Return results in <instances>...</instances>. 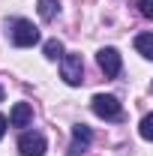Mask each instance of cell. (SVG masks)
Listing matches in <instances>:
<instances>
[{"instance_id": "obj_11", "label": "cell", "mask_w": 153, "mask_h": 156, "mask_svg": "<svg viewBox=\"0 0 153 156\" xmlns=\"http://www.w3.org/2000/svg\"><path fill=\"white\" fill-rule=\"evenodd\" d=\"M138 132H141V138H144V141H150V138H153V117H150V114L141 120V129H138Z\"/></svg>"}, {"instance_id": "obj_8", "label": "cell", "mask_w": 153, "mask_h": 156, "mask_svg": "<svg viewBox=\"0 0 153 156\" xmlns=\"http://www.w3.org/2000/svg\"><path fill=\"white\" fill-rule=\"evenodd\" d=\"M57 12H60L57 0H39V18H42V21H54Z\"/></svg>"}, {"instance_id": "obj_7", "label": "cell", "mask_w": 153, "mask_h": 156, "mask_svg": "<svg viewBox=\"0 0 153 156\" xmlns=\"http://www.w3.org/2000/svg\"><path fill=\"white\" fill-rule=\"evenodd\" d=\"M135 48H138V54L144 60L153 57V33H138L135 36Z\"/></svg>"}, {"instance_id": "obj_6", "label": "cell", "mask_w": 153, "mask_h": 156, "mask_svg": "<svg viewBox=\"0 0 153 156\" xmlns=\"http://www.w3.org/2000/svg\"><path fill=\"white\" fill-rule=\"evenodd\" d=\"M30 120H33V108L27 102H15L12 105V114H9V123L12 126H27Z\"/></svg>"}, {"instance_id": "obj_1", "label": "cell", "mask_w": 153, "mask_h": 156, "mask_svg": "<svg viewBox=\"0 0 153 156\" xmlns=\"http://www.w3.org/2000/svg\"><path fill=\"white\" fill-rule=\"evenodd\" d=\"M60 78L66 84H72V87H78L84 81V60H81V54H63L60 57Z\"/></svg>"}, {"instance_id": "obj_13", "label": "cell", "mask_w": 153, "mask_h": 156, "mask_svg": "<svg viewBox=\"0 0 153 156\" xmlns=\"http://www.w3.org/2000/svg\"><path fill=\"white\" fill-rule=\"evenodd\" d=\"M6 126H9V120H6V117H3V114H0V138H3V135H6Z\"/></svg>"}, {"instance_id": "obj_3", "label": "cell", "mask_w": 153, "mask_h": 156, "mask_svg": "<svg viewBox=\"0 0 153 156\" xmlns=\"http://www.w3.org/2000/svg\"><path fill=\"white\" fill-rule=\"evenodd\" d=\"M12 42L18 45V48H30V45H36L39 42V30L33 21H24L18 18L15 24H12Z\"/></svg>"}, {"instance_id": "obj_2", "label": "cell", "mask_w": 153, "mask_h": 156, "mask_svg": "<svg viewBox=\"0 0 153 156\" xmlns=\"http://www.w3.org/2000/svg\"><path fill=\"white\" fill-rule=\"evenodd\" d=\"M90 108H93V114L102 117V120H117V117L123 114V105H120L117 96H111V93H96L93 102H90Z\"/></svg>"}, {"instance_id": "obj_14", "label": "cell", "mask_w": 153, "mask_h": 156, "mask_svg": "<svg viewBox=\"0 0 153 156\" xmlns=\"http://www.w3.org/2000/svg\"><path fill=\"white\" fill-rule=\"evenodd\" d=\"M0 99H3V87H0Z\"/></svg>"}, {"instance_id": "obj_12", "label": "cell", "mask_w": 153, "mask_h": 156, "mask_svg": "<svg viewBox=\"0 0 153 156\" xmlns=\"http://www.w3.org/2000/svg\"><path fill=\"white\" fill-rule=\"evenodd\" d=\"M138 12L144 18H153V0H138Z\"/></svg>"}, {"instance_id": "obj_10", "label": "cell", "mask_w": 153, "mask_h": 156, "mask_svg": "<svg viewBox=\"0 0 153 156\" xmlns=\"http://www.w3.org/2000/svg\"><path fill=\"white\" fill-rule=\"evenodd\" d=\"M45 57L48 60L63 57V42H60V39H48V42H45Z\"/></svg>"}, {"instance_id": "obj_9", "label": "cell", "mask_w": 153, "mask_h": 156, "mask_svg": "<svg viewBox=\"0 0 153 156\" xmlns=\"http://www.w3.org/2000/svg\"><path fill=\"white\" fill-rule=\"evenodd\" d=\"M90 138H93V132H90L84 123L72 126V144H78V147H87V144H90Z\"/></svg>"}, {"instance_id": "obj_5", "label": "cell", "mask_w": 153, "mask_h": 156, "mask_svg": "<svg viewBox=\"0 0 153 156\" xmlns=\"http://www.w3.org/2000/svg\"><path fill=\"white\" fill-rule=\"evenodd\" d=\"M96 63H99V69L105 72V78H114V75H120V51L117 48H102L99 54H96Z\"/></svg>"}, {"instance_id": "obj_4", "label": "cell", "mask_w": 153, "mask_h": 156, "mask_svg": "<svg viewBox=\"0 0 153 156\" xmlns=\"http://www.w3.org/2000/svg\"><path fill=\"white\" fill-rule=\"evenodd\" d=\"M18 153L21 156H45V135L42 132H24L18 138Z\"/></svg>"}]
</instances>
